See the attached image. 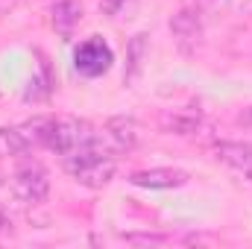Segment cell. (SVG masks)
<instances>
[{"label": "cell", "mask_w": 252, "mask_h": 249, "mask_svg": "<svg viewBox=\"0 0 252 249\" xmlns=\"http://www.w3.org/2000/svg\"><path fill=\"white\" fill-rule=\"evenodd\" d=\"M129 3H132V0H100V9H103L106 15H121Z\"/></svg>", "instance_id": "obj_13"}, {"label": "cell", "mask_w": 252, "mask_h": 249, "mask_svg": "<svg viewBox=\"0 0 252 249\" xmlns=\"http://www.w3.org/2000/svg\"><path fill=\"white\" fill-rule=\"evenodd\" d=\"M50 129H53V118H32V121H27V124L18 126V132H21V138L27 141V147H47V141H50Z\"/></svg>", "instance_id": "obj_10"}, {"label": "cell", "mask_w": 252, "mask_h": 249, "mask_svg": "<svg viewBox=\"0 0 252 249\" xmlns=\"http://www.w3.org/2000/svg\"><path fill=\"white\" fill-rule=\"evenodd\" d=\"M217 158L238 167V170H252V144L244 141H223L217 144Z\"/></svg>", "instance_id": "obj_7"}, {"label": "cell", "mask_w": 252, "mask_h": 249, "mask_svg": "<svg viewBox=\"0 0 252 249\" xmlns=\"http://www.w3.org/2000/svg\"><path fill=\"white\" fill-rule=\"evenodd\" d=\"M27 150H30V147H27V141L21 138L18 129H6V126H0V158L21 156V153H27Z\"/></svg>", "instance_id": "obj_12"}, {"label": "cell", "mask_w": 252, "mask_h": 249, "mask_svg": "<svg viewBox=\"0 0 252 249\" xmlns=\"http://www.w3.org/2000/svg\"><path fill=\"white\" fill-rule=\"evenodd\" d=\"M129 182L138 187H150V190H170V187H182L188 182V173L182 170H170V167H153V170H138L129 176Z\"/></svg>", "instance_id": "obj_4"}, {"label": "cell", "mask_w": 252, "mask_h": 249, "mask_svg": "<svg viewBox=\"0 0 252 249\" xmlns=\"http://www.w3.org/2000/svg\"><path fill=\"white\" fill-rule=\"evenodd\" d=\"M112 62H115V53H112V47L100 35H91V38L79 41V47L73 50V67H76V73H82L88 79L103 76L112 67Z\"/></svg>", "instance_id": "obj_1"}, {"label": "cell", "mask_w": 252, "mask_h": 249, "mask_svg": "<svg viewBox=\"0 0 252 249\" xmlns=\"http://www.w3.org/2000/svg\"><path fill=\"white\" fill-rule=\"evenodd\" d=\"M106 132L109 138L121 147V150H132L138 141H141V126L135 118H126V115H118V118H109L106 121Z\"/></svg>", "instance_id": "obj_5"}, {"label": "cell", "mask_w": 252, "mask_h": 249, "mask_svg": "<svg viewBox=\"0 0 252 249\" xmlns=\"http://www.w3.org/2000/svg\"><path fill=\"white\" fill-rule=\"evenodd\" d=\"M250 176H252V170H250Z\"/></svg>", "instance_id": "obj_15"}, {"label": "cell", "mask_w": 252, "mask_h": 249, "mask_svg": "<svg viewBox=\"0 0 252 249\" xmlns=\"http://www.w3.org/2000/svg\"><path fill=\"white\" fill-rule=\"evenodd\" d=\"M47 190H50V179H47V173H44L38 164L18 170L15 179H12V193H15V199L30 202V205L41 202V199L47 196Z\"/></svg>", "instance_id": "obj_3"}, {"label": "cell", "mask_w": 252, "mask_h": 249, "mask_svg": "<svg viewBox=\"0 0 252 249\" xmlns=\"http://www.w3.org/2000/svg\"><path fill=\"white\" fill-rule=\"evenodd\" d=\"M129 244H164L161 235H126Z\"/></svg>", "instance_id": "obj_14"}, {"label": "cell", "mask_w": 252, "mask_h": 249, "mask_svg": "<svg viewBox=\"0 0 252 249\" xmlns=\"http://www.w3.org/2000/svg\"><path fill=\"white\" fill-rule=\"evenodd\" d=\"M161 126L173 135H193L199 129V112H167Z\"/></svg>", "instance_id": "obj_11"}, {"label": "cell", "mask_w": 252, "mask_h": 249, "mask_svg": "<svg viewBox=\"0 0 252 249\" xmlns=\"http://www.w3.org/2000/svg\"><path fill=\"white\" fill-rule=\"evenodd\" d=\"M147 44H150L147 32H138V35L129 38V47H126V73H124L126 85H132L141 76V67H144V59H147Z\"/></svg>", "instance_id": "obj_6"}, {"label": "cell", "mask_w": 252, "mask_h": 249, "mask_svg": "<svg viewBox=\"0 0 252 249\" xmlns=\"http://www.w3.org/2000/svg\"><path fill=\"white\" fill-rule=\"evenodd\" d=\"M91 138H94V132L88 129L85 121H76V118H53V129H50L47 147L53 153H59V156H67V153L85 147Z\"/></svg>", "instance_id": "obj_2"}, {"label": "cell", "mask_w": 252, "mask_h": 249, "mask_svg": "<svg viewBox=\"0 0 252 249\" xmlns=\"http://www.w3.org/2000/svg\"><path fill=\"white\" fill-rule=\"evenodd\" d=\"M170 30H173V35H176L179 41H193V38H199V32H202V18H199V12H193V9H182L179 15H173Z\"/></svg>", "instance_id": "obj_9"}, {"label": "cell", "mask_w": 252, "mask_h": 249, "mask_svg": "<svg viewBox=\"0 0 252 249\" xmlns=\"http://www.w3.org/2000/svg\"><path fill=\"white\" fill-rule=\"evenodd\" d=\"M79 18H82V6L76 0H59L53 6V30L59 35H64V38L73 32V27L79 24Z\"/></svg>", "instance_id": "obj_8"}]
</instances>
